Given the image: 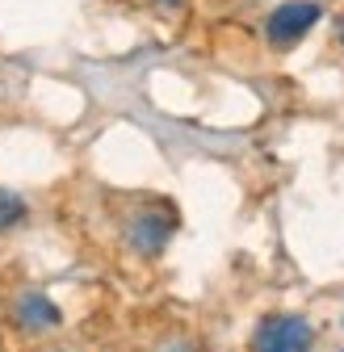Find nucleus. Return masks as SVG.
<instances>
[{
	"mask_svg": "<svg viewBox=\"0 0 344 352\" xmlns=\"http://www.w3.org/2000/svg\"><path fill=\"white\" fill-rule=\"evenodd\" d=\"M319 21H323V9L315 5V0H286V5H277V9L265 17V38H269V47L290 51V47H298V42H303Z\"/></svg>",
	"mask_w": 344,
	"mask_h": 352,
	"instance_id": "1",
	"label": "nucleus"
},
{
	"mask_svg": "<svg viewBox=\"0 0 344 352\" xmlns=\"http://www.w3.org/2000/svg\"><path fill=\"white\" fill-rule=\"evenodd\" d=\"M315 327L303 315H265L252 331V352H311Z\"/></svg>",
	"mask_w": 344,
	"mask_h": 352,
	"instance_id": "2",
	"label": "nucleus"
},
{
	"mask_svg": "<svg viewBox=\"0 0 344 352\" xmlns=\"http://www.w3.org/2000/svg\"><path fill=\"white\" fill-rule=\"evenodd\" d=\"M172 231H177V223H172L168 210H143L131 223V231H126V239H131V248L139 256H160L164 243L172 239Z\"/></svg>",
	"mask_w": 344,
	"mask_h": 352,
	"instance_id": "3",
	"label": "nucleus"
},
{
	"mask_svg": "<svg viewBox=\"0 0 344 352\" xmlns=\"http://www.w3.org/2000/svg\"><path fill=\"white\" fill-rule=\"evenodd\" d=\"M13 319H17V327H21V331L38 336V331H55V327L63 323V311H59V306H55L47 294L25 289V294L17 298V306H13Z\"/></svg>",
	"mask_w": 344,
	"mask_h": 352,
	"instance_id": "4",
	"label": "nucleus"
},
{
	"mask_svg": "<svg viewBox=\"0 0 344 352\" xmlns=\"http://www.w3.org/2000/svg\"><path fill=\"white\" fill-rule=\"evenodd\" d=\"M21 218H25V201L17 193H9V189H0V231L17 227Z\"/></svg>",
	"mask_w": 344,
	"mask_h": 352,
	"instance_id": "5",
	"label": "nucleus"
},
{
	"mask_svg": "<svg viewBox=\"0 0 344 352\" xmlns=\"http://www.w3.org/2000/svg\"><path fill=\"white\" fill-rule=\"evenodd\" d=\"M340 47H344V21H340Z\"/></svg>",
	"mask_w": 344,
	"mask_h": 352,
	"instance_id": "6",
	"label": "nucleus"
},
{
	"mask_svg": "<svg viewBox=\"0 0 344 352\" xmlns=\"http://www.w3.org/2000/svg\"><path fill=\"white\" fill-rule=\"evenodd\" d=\"M164 5H181V0H164Z\"/></svg>",
	"mask_w": 344,
	"mask_h": 352,
	"instance_id": "7",
	"label": "nucleus"
}]
</instances>
